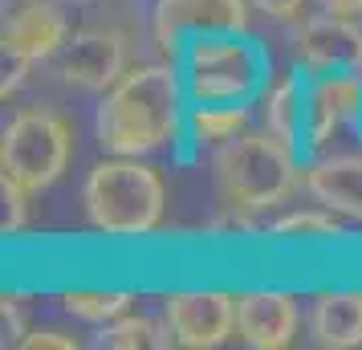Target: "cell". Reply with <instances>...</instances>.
<instances>
[{
	"instance_id": "14",
	"label": "cell",
	"mask_w": 362,
	"mask_h": 350,
	"mask_svg": "<svg viewBox=\"0 0 362 350\" xmlns=\"http://www.w3.org/2000/svg\"><path fill=\"white\" fill-rule=\"evenodd\" d=\"M305 94H310V74L297 66L289 69L285 78L264 90V131H273L281 143H289V147L305 159ZM310 163V159H305Z\"/></svg>"
},
{
	"instance_id": "4",
	"label": "cell",
	"mask_w": 362,
	"mask_h": 350,
	"mask_svg": "<svg viewBox=\"0 0 362 350\" xmlns=\"http://www.w3.org/2000/svg\"><path fill=\"white\" fill-rule=\"evenodd\" d=\"M86 216L106 236H147L159 228L167 192L159 171L134 155H110L94 163L82 187Z\"/></svg>"
},
{
	"instance_id": "1",
	"label": "cell",
	"mask_w": 362,
	"mask_h": 350,
	"mask_svg": "<svg viewBox=\"0 0 362 350\" xmlns=\"http://www.w3.org/2000/svg\"><path fill=\"white\" fill-rule=\"evenodd\" d=\"M187 131V94L180 69L171 66H139L127 69L98 102L94 134L106 155H134L180 143Z\"/></svg>"
},
{
	"instance_id": "6",
	"label": "cell",
	"mask_w": 362,
	"mask_h": 350,
	"mask_svg": "<svg viewBox=\"0 0 362 350\" xmlns=\"http://www.w3.org/2000/svg\"><path fill=\"white\" fill-rule=\"evenodd\" d=\"M171 342L187 350H212L236 334V298L220 289H180L163 298Z\"/></svg>"
},
{
	"instance_id": "5",
	"label": "cell",
	"mask_w": 362,
	"mask_h": 350,
	"mask_svg": "<svg viewBox=\"0 0 362 350\" xmlns=\"http://www.w3.org/2000/svg\"><path fill=\"white\" fill-rule=\"evenodd\" d=\"M69 155H74V134L66 118L53 110H21L0 139V175L37 196L62 180Z\"/></svg>"
},
{
	"instance_id": "26",
	"label": "cell",
	"mask_w": 362,
	"mask_h": 350,
	"mask_svg": "<svg viewBox=\"0 0 362 350\" xmlns=\"http://www.w3.org/2000/svg\"><path fill=\"white\" fill-rule=\"evenodd\" d=\"M74 4H94V0H74Z\"/></svg>"
},
{
	"instance_id": "8",
	"label": "cell",
	"mask_w": 362,
	"mask_h": 350,
	"mask_svg": "<svg viewBox=\"0 0 362 350\" xmlns=\"http://www.w3.org/2000/svg\"><path fill=\"white\" fill-rule=\"evenodd\" d=\"M248 4L252 0H155V13H151L155 45L167 57H175L183 41L199 33L248 29Z\"/></svg>"
},
{
	"instance_id": "17",
	"label": "cell",
	"mask_w": 362,
	"mask_h": 350,
	"mask_svg": "<svg viewBox=\"0 0 362 350\" xmlns=\"http://www.w3.org/2000/svg\"><path fill=\"white\" fill-rule=\"evenodd\" d=\"M171 342V330L167 322L159 326L155 317H115L106 322L98 334V346H110V350H151V346H167Z\"/></svg>"
},
{
	"instance_id": "11",
	"label": "cell",
	"mask_w": 362,
	"mask_h": 350,
	"mask_svg": "<svg viewBox=\"0 0 362 350\" xmlns=\"http://www.w3.org/2000/svg\"><path fill=\"white\" fill-rule=\"evenodd\" d=\"M362 74H310L305 94V159H313L342 127H358Z\"/></svg>"
},
{
	"instance_id": "20",
	"label": "cell",
	"mask_w": 362,
	"mask_h": 350,
	"mask_svg": "<svg viewBox=\"0 0 362 350\" xmlns=\"http://www.w3.org/2000/svg\"><path fill=\"white\" fill-rule=\"evenodd\" d=\"M0 187H4V233H21L25 224V208H29V192L13 180L0 175Z\"/></svg>"
},
{
	"instance_id": "12",
	"label": "cell",
	"mask_w": 362,
	"mask_h": 350,
	"mask_svg": "<svg viewBox=\"0 0 362 350\" xmlns=\"http://www.w3.org/2000/svg\"><path fill=\"white\" fill-rule=\"evenodd\" d=\"M301 310L289 293L252 289L236 298V338L252 350H285L297 338Z\"/></svg>"
},
{
	"instance_id": "23",
	"label": "cell",
	"mask_w": 362,
	"mask_h": 350,
	"mask_svg": "<svg viewBox=\"0 0 362 350\" xmlns=\"http://www.w3.org/2000/svg\"><path fill=\"white\" fill-rule=\"evenodd\" d=\"M301 4L305 0H252V8H261L264 17H273V21H293L301 13Z\"/></svg>"
},
{
	"instance_id": "13",
	"label": "cell",
	"mask_w": 362,
	"mask_h": 350,
	"mask_svg": "<svg viewBox=\"0 0 362 350\" xmlns=\"http://www.w3.org/2000/svg\"><path fill=\"white\" fill-rule=\"evenodd\" d=\"M305 192L334 216L362 220V155H329L305 163Z\"/></svg>"
},
{
	"instance_id": "3",
	"label": "cell",
	"mask_w": 362,
	"mask_h": 350,
	"mask_svg": "<svg viewBox=\"0 0 362 350\" xmlns=\"http://www.w3.org/2000/svg\"><path fill=\"white\" fill-rule=\"evenodd\" d=\"M301 155L281 143L273 131H245L228 147L216 151V184L220 200L236 212H264L293 196L301 175Z\"/></svg>"
},
{
	"instance_id": "2",
	"label": "cell",
	"mask_w": 362,
	"mask_h": 350,
	"mask_svg": "<svg viewBox=\"0 0 362 350\" xmlns=\"http://www.w3.org/2000/svg\"><path fill=\"white\" fill-rule=\"evenodd\" d=\"M187 106H257L269 90L273 57L248 29L199 33L171 57Z\"/></svg>"
},
{
	"instance_id": "19",
	"label": "cell",
	"mask_w": 362,
	"mask_h": 350,
	"mask_svg": "<svg viewBox=\"0 0 362 350\" xmlns=\"http://www.w3.org/2000/svg\"><path fill=\"white\" fill-rule=\"evenodd\" d=\"M269 236H277V240H338L342 224L334 220L329 208L317 204V212H285L281 220H273Z\"/></svg>"
},
{
	"instance_id": "16",
	"label": "cell",
	"mask_w": 362,
	"mask_h": 350,
	"mask_svg": "<svg viewBox=\"0 0 362 350\" xmlns=\"http://www.w3.org/2000/svg\"><path fill=\"white\" fill-rule=\"evenodd\" d=\"M248 131V106H187V131L196 147H228L232 139Z\"/></svg>"
},
{
	"instance_id": "21",
	"label": "cell",
	"mask_w": 362,
	"mask_h": 350,
	"mask_svg": "<svg viewBox=\"0 0 362 350\" xmlns=\"http://www.w3.org/2000/svg\"><path fill=\"white\" fill-rule=\"evenodd\" d=\"M25 350H78V338L74 334H62V330H29L21 338Z\"/></svg>"
},
{
	"instance_id": "25",
	"label": "cell",
	"mask_w": 362,
	"mask_h": 350,
	"mask_svg": "<svg viewBox=\"0 0 362 350\" xmlns=\"http://www.w3.org/2000/svg\"><path fill=\"white\" fill-rule=\"evenodd\" d=\"M354 131H358V139H362V115H358V127H354Z\"/></svg>"
},
{
	"instance_id": "22",
	"label": "cell",
	"mask_w": 362,
	"mask_h": 350,
	"mask_svg": "<svg viewBox=\"0 0 362 350\" xmlns=\"http://www.w3.org/2000/svg\"><path fill=\"white\" fill-rule=\"evenodd\" d=\"M0 317H4V346L13 342V346H21V338H25V317H21V305L13 298H4L0 301Z\"/></svg>"
},
{
	"instance_id": "7",
	"label": "cell",
	"mask_w": 362,
	"mask_h": 350,
	"mask_svg": "<svg viewBox=\"0 0 362 350\" xmlns=\"http://www.w3.org/2000/svg\"><path fill=\"white\" fill-rule=\"evenodd\" d=\"M297 66L322 78V74H362V25L358 17H334L317 13L293 29Z\"/></svg>"
},
{
	"instance_id": "18",
	"label": "cell",
	"mask_w": 362,
	"mask_h": 350,
	"mask_svg": "<svg viewBox=\"0 0 362 350\" xmlns=\"http://www.w3.org/2000/svg\"><path fill=\"white\" fill-rule=\"evenodd\" d=\"M62 301H66L69 317L90 322V326H106V322H115V317L127 314L131 293H122V289H74Z\"/></svg>"
},
{
	"instance_id": "9",
	"label": "cell",
	"mask_w": 362,
	"mask_h": 350,
	"mask_svg": "<svg viewBox=\"0 0 362 350\" xmlns=\"http://www.w3.org/2000/svg\"><path fill=\"white\" fill-rule=\"evenodd\" d=\"M69 41V17L57 0H21L13 13L4 17V62H21V66H37L62 53Z\"/></svg>"
},
{
	"instance_id": "15",
	"label": "cell",
	"mask_w": 362,
	"mask_h": 350,
	"mask_svg": "<svg viewBox=\"0 0 362 350\" xmlns=\"http://www.w3.org/2000/svg\"><path fill=\"white\" fill-rule=\"evenodd\" d=\"M310 338L326 350L362 346V293L354 289H334L317 293L310 305Z\"/></svg>"
},
{
	"instance_id": "24",
	"label": "cell",
	"mask_w": 362,
	"mask_h": 350,
	"mask_svg": "<svg viewBox=\"0 0 362 350\" xmlns=\"http://www.w3.org/2000/svg\"><path fill=\"white\" fill-rule=\"evenodd\" d=\"M322 8L334 17H362V0H322Z\"/></svg>"
},
{
	"instance_id": "10",
	"label": "cell",
	"mask_w": 362,
	"mask_h": 350,
	"mask_svg": "<svg viewBox=\"0 0 362 350\" xmlns=\"http://www.w3.org/2000/svg\"><path fill=\"white\" fill-rule=\"evenodd\" d=\"M53 62L69 86L106 94L127 74V33L122 29H82L62 45Z\"/></svg>"
}]
</instances>
